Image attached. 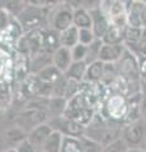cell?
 <instances>
[{"mask_svg": "<svg viewBox=\"0 0 146 152\" xmlns=\"http://www.w3.org/2000/svg\"><path fill=\"white\" fill-rule=\"evenodd\" d=\"M125 29L126 27L112 26L103 37V43L104 45H125Z\"/></svg>", "mask_w": 146, "mask_h": 152, "instance_id": "cell-14", "label": "cell"}, {"mask_svg": "<svg viewBox=\"0 0 146 152\" xmlns=\"http://www.w3.org/2000/svg\"><path fill=\"white\" fill-rule=\"evenodd\" d=\"M10 15H12V14L8 13L5 9H1V10H0V32H3L4 29H7V28L9 27V24L12 23L13 18Z\"/></svg>", "mask_w": 146, "mask_h": 152, "instance_id": "cell-25", "label": "cell"}, {"mask_svg": "<svg viewBox=\"0 0 146 152\" xmlns=\"http://www.w3.org/2000/svg\"><path fill=\"white\" fill-rule=\"evenodd\" d=\"M87 70H88V64L85 61H80V62H73V65L70 66V69L66 71V76L67 79L74 80L76 83H84L85 81V75H87Z\"/></svg>", "mask_w": 146, "mask_h": 152, "instance_id": "cell-15", "label": "cell"}, {"mask_svg": "<svg viewBox=\"0 0 146 152\" xmlns=\"http://www.w3.org/2000/svg\"><path fill=\"white\" fill-rule=\"evenodd\" d=\"M51 29L59 33L69 29L74 26V9L69 3H59L54 9L52 15L50 19Z\"/></svg>", "mask_w": 146, "mask_h": 152, "instance_id": "cell-4", "label": "cell"}, {"mask_svg": "<svg viewBox=\"0 0 146 152\" xmlns=\"http://www.w3.org/2000/svg\"><path fill=\"white\" fill-rule=\"evenodd\" d=\"M102 46H103L102 39H95L90 46H88V55L85 60V62L88 65L95 62V61H99V53H101Z\"/></svg>", "mask_w": 146, "mask_h": 152, "instance_id": "cell-20", "label": "cell"}, {"mask_svg": "<svg viewBox=\"0 0 146 152\" xmlns=\"http://www.w3.org/2000/svg\"><path fill=\"white\" fill-rule=\"evenodd\" d=\"M121 140L128 146V148H145L146 143V123L144 119L127 123L122 126Z\"/></svg>", "mask_w": 146, "mask_h": 152, "instance_id": "cell-2", "label": "cell"}, {"mask_svg": "<svg viewBox=\"0 0 146 152\" xmlns=\"http://www.w3.org/2000/svg\"><path fill=\"white\" fill-rule=\"evenodd\" d=\"M61 152H84L81 138H74V137H64L62 148Z\"/></svg>", "mask_w": 146, "mask_h": 152, "instance_id": "cell-19", "label": "cell"}, {"mask_svg": "<svg viewBox=\"0 0 146 152\" xmlns=\"http://www.w3.org/2000/svg\"><path fill=\"white\" fill-rule=\"evenodd\" d=\"M128 150H130L128 146H127L121 138H118L117 141L112 142L109 145L103 146L102 152H127Z\"/></svg>", "mask_w": 146, "mask_h": 152, "instance_id": "cell-22", "label": "cell"}, {"mask_svg": "<svg viewBox=\"0 0 146 152\" xmlns=\"http://www.w3.org/2000/svg\"><path fill=\"white\" fill-rule=\"evenodd\" d=\"M74 60L71 56V50L66 47H59L52 53V65L56 66L62 74H66V71L73 65Z\"/></svg>", "mask_w": 146, "mask_h": 152, "instance_id": "cell-10", "label": "cell"}, {"mask_svg": "<svg viewBox=\"0 0 146 152\" xmlns=\"http://www.w3.org/2000/svg\"><path fill=\"white\" fill-rule=\"evenodd\" d=\"M90 14H92V20H93L92 31L94 33V36H95L97 39H103V37L106 36V33L108 32V29L111 27L109 19L103 13L99 5L92 8Z\"/></svg>", "mask_w": 146, "mask_h": 152, "instance_id": "cell-7", "label": "cell"}, {"mask_svg": "<svg viewBox=\"0 0 146 152\" xmlns=\"http://www.w3.org/2000/svg\"><path fill=\"white\" fill-rule=\"evenodd\" d=\"M127 47L125 45H104L103 43L99 53V61L107 65H114L122 58Z\"/></svg>", "mask_w": 146, "mask_h": 152, "instance_id": "cell-9", "label": "cell"}, {"mask_svg": "<svg viewBox=\"0 0 146 152\" xmlns=\"http://www.w3.org/2000/svg\"><path fill=\"white\" fill-rule=\"evenodd\" d=\"M128 114V98L122 94H113L108 96L104 104V118L125 124Z\"/></svg>", "mask_w": 146, "mask_h": 152, "instance_id": "cell-3", "label": "cell"}, {"mask_svg": "<svg viewBox=\"0 0 146 152\" xmlns=\"http://www.w3.org/2000/svg\"><path fill=\"white\" fill-rule=\"evenodd\" d=\"M4 152H17L15 148H10V150H8V151H4Z\"/></svg>", "mask_w": 146, "mask_h": 152, "instance_id": "cell-32", "label": "cell"}, {"mask_svg": "<svg viewBox=\"0 0 146 152\" xmlns=\"http://www.w3.org/2000/svg\"><path fill=\"white\" fill-rule=\"evenodd\" d=\"M97 38L92 29H79V43L84 46H90Z\"/></svg>", "mask_w": 146, "mask_h": 152, "instance_id": "cell-23", "label": "cell"}, {"mask_svg": "<svg viewBox=\"0 0 146 152\" xmlns=\"http://www.w3.org/2000/svg\"><path fill=\"white\" fill-rule=\"evenodd\" d=\"M104 71H106V64H103L102 61H95V62L88 65L85 83L101 84L103 79H104Z\"/></svg>", "mask_w": 146, "mask_h": 152, "instance_id": "cell-11", "label": "cell"}, {"mask_svg": "<svg viewBox=\"0 0 146 152\" xmlns=\"http://www.w3.org/2000/svg\"><path fill=\"white\" fill-rule=\"evenodd\" d=\"M127 152H146L145 148H130Z\"/></svg>", "mask_w": 146, "mask_h": 152, "instance_id": "cell-31", "label": "cell"}, {"mask_svg": "<svg viewBox=\"0 0 146 152\" xmlns=\"http://www.w3.org/2000/svg\"><path fill=\"white\" fill-rule=\"evenodd\" d=\"M29 4V3H28ZM45 13L42 8H38L36 5H26L24 9L17 15V19L19 22L22 29L24 33L37 31L40 29L41 24L45 20Z\"/></svg>", "mask_w": 146, "mask_h": 152, "instance_id": "cell-5", "label": "cell"}, {"mask_svg": "<svg viewBox=\"0 0 146 152\" xmlns=\"http://www.w3.org/2000/svg\"><path fill=\"white\" fill-rule=\"evenodd\" d=\"M136 55V53H135ZM139 58V67H140V80L146 79V57L142 55H136Z\"/></svg>", "mask_w": 146, "mask_h": 152, "instance_id": "cell-27", "label": "cell"}, {"mask_svg": "<svg viewBox=\"0 0 146 152\" xmlns=\"http://www.w3.org/2000/svg\"><path fill=\"white\" fill-rule=\"evenodd\" d=\"M52 132H54V128L48 123H42V124L37 126L32 131H29V133L27 134V140L34 147L37 152H41L42 147H43L47 138L51 136Z\"/></svg>", "mask_w": 146, "mask_h": 152, "instance_id": "cell-8", "label": "cell"}, {"mask_svg": "<svg viewBox=\"0 0 146 152\" xmlns=\"http://www.w3.org/2000/svg\"><path fill=\"white\" fill-rule=\"evenodd\" d=\"M141 23H142V28H146V3L142 12H141Z\"/></svg>", "mask_w": 146, "mask_h": 152, "instance_id": "cell-30", "label": "cell"}, {"mask_svg": "<svg viewBox=\"0 0 146 152\" xmlns=\"http://www.w3.org/2000/svg\"><path fill=\"white\" fill-rule=\"evenodd\" d=\"M62 142H64V136L60 132L54 131L51 136L47 138L46 143L42 147L41 152H61L62 148Z\"/></svg>", "mask_w": 146, "mask_h": 152, "instance_id": "cell-18", "label": "cell"}, {"mask_svg": "<svg viewBox=\"0 0 146 152\" xmlns=\"http://www.w3.org/2000/svg\"><path fill=\"white\" fill-rule=\"evenodd\" d=\"M60 43L62 47L71 50L73 47L79 43V29L75 26H73L69 29L60 33Z\"/></svg>", "mask_w": 146, "mask_h": 152, "instance_id": "cell-16", "label": "cell"}, {"mask_svg": "<svg viewBox=\"0 0 146 152\" xmlns=\"http://www.w3.org/2000/svg\"><path fill=\"white\" fill-rule=\"evenodd\" d=\"M141 112H142V119L146 123V96L142 98V104H141Z\"/></svg>", "mask_w": 146, "mask_h": 152, "instance_id": "cell-28", "label": "cell"}, {"mask_svg": "<svg viewBox=\"0 0 146 152\" xmlns=\"http://www.w3.org/2000/svg\"><path fill=\"white\" fill-rule=\"evenodd\" d=\"M140 91L144 96H146V79L140 80Z\"/></svg>", "mask_w": 146, "mask_h": 152, "instance_id": "cell-29", "label": "cell"}, {"mask_svg": "<svg viewBox=\"0 0 146 152\" xmlns=\"http://www.w3.org/2000/svg\"><path fill=\"white\" fill-rule=\"evenodd\" d=\"M48 124L54 128V131L60 132L64 137H74V138H81L85 136V128L76 121H73L70 118L64 115L55 117Z\"/></svg>", "mask_w": 146, "mask_h": 152, "instance_id": "cell-6", "label": "cell"}, {"mask_svg": "<svg viewBox=\"0 0 146 152\" xmlns=\"http://www.w3.org/2000/svg\"><path fill=\"white\" fill-rule=\"evenodd\" d=\"M117 72L120 76L126 79L131 86H136L140 90V67L139 58L132 51L126 50L122 58L116 64Z\"/></svg>", "mask_w": 146, "mask_h": 152, "instance_id": "cell-1", "label": "cell"}, {"mask_svg": "<svg viewBox=\"0 0 146 152\" xmlns=\"http://www.w3.org/2000/svg\"><path fill=\"white\" fill-rule=\"evenodd\" d=\"M88 55V46H84L81 43H78L75 47L71 48V56L74 62H80V61H85Z\"/></svg>", "mask_w": 146, "mask_h": 152, "instance_id": "cell-21", "label": "cell"}, {"mask_svg": "<svg viewBox=\"0 0 146 152\" xmlns=\"http://www.w3.org/2000/svg\"><path fill=\"white\" fill-rule=\"evenodd\" d=\"M145 150H146V143H145Z\"/></svg>", "mask_w": 146, "mask_h": 152, "instance_id": "cell-33", "label": "cell"}, {"mask_svg": "<svg viewBox=\"0 0 146 152\" xmlns=\"http://www.w3.org/2000/svg\"><path fill=\"white\" fill-rule=\"evenodd\" d=\"M61 47L60 43V33L56 32L54 29H50L45 32V37H43V50L47 53L52 55L54 52Z\"/></svg>", "mask_w": 146, "mask_h": 152, "instance_id": "cell-17", "label": "cell"}, {"mask_svg": "<svg viewBox=\"0 0 146 152\" xmlns=\"http://www.w3.org/2000/svg\"><path fill=\"white\" fill-rule=\"evenodd\" d=\"M65 74H62L61 71L56 67L54 65H50L47 67L42 69L38 74H36L37 79L42 83H46V84H51V85H55L59 80Z\"/></svg>", "mask_w": 146, "mask_h": 152, "instance_id": "cell-13", "label": "cell"}, {"mask_svg": "<svg viewBox=\"0 0 146 152\" xmlns=\"http://www.w3.org/2000/svg\"><path fill=\"white\" fill-rule=\"evenodd\" d=\"M74 26L78 29H92L93 20L90 10L88 8L81 5L78 9H74Z\"/></svg>", "mask_w": 146, "mask_h": 152, "instance_id": "cell-12", "label": "cell"}, {"mask_svg": "<svg viewBox=\"0 0 146 152\" xmlns=\"http://www.w3.org/2000/svg\"><path fill=\"white\" fill-rule=\"evenodd\" d=\"M15 151H17V152H37L36 148L29 143V142H28L27 138L23 140L22 142H19V143L17 145Z\"/></svg>", "mask_w": 146, "mask_h": 152, "instance_id": "cell-26", "label": "cell"}, {"mask_svg": "<svg viewBox=\"0 0 146 152\" xmlns=\"http://www.w3.org/2000/svg\"><path fill=\"white\" fill-rule=\"evenodd\" d=\"M81 142H83L84 152H102V150H103L102 145L87 138V137H81Z\"/></svg>", "mask_w": 146, "mask_h": 152, "instance_id": "cell-24", "label": "cell"}]
</instances>
